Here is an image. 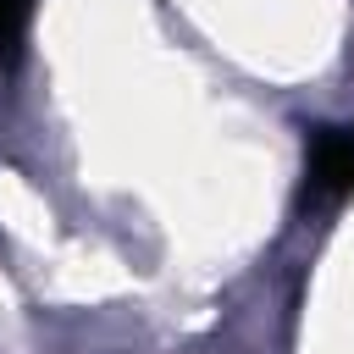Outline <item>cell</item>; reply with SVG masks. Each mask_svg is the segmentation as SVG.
<instances>
[{"label":"cell","instance_id":"2","mask_svg":"<svg viewBox=\"0 0 354 354\" xmlns=\"http://www.w3.org/2000/svg\"><path fill=\"white\" fill-rule=\"evenodd\" d=\"M28 28V0H0V50H17Z\"/></svg>","mask_w":354,"mask_h":354},{"label":"cell","instance_id":"1","mask_svg":"<svg viewBox=\"0 0 354 354\" xmlns=\"http://www.w3.org/2000/svg\"><path fill=\"white\" fill-rule=\"evenodd\" d=\"M354 194V127H315L304 144V199L326 205Z\"/></svg>","mask_w":354,"mask_h":354}]
</instances>
